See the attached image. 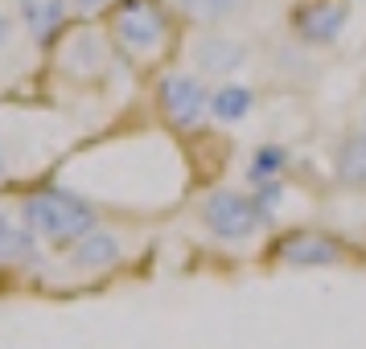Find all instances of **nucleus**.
<instances>
[{
	"label": "nucleus",
	"mask_w": 366,
	"mask_h": 349,
	"mask_svg": "<svg viewBox=\"0 0 366 349\" xmlns=\"http://www.w3.org/2000/svg\"><path fill=\"white\" fill-rule=\"evenodd\" d=\"M103 29L112 37V50L132 66H161L173 46V9L165 0H119Z\"/></svg>",
	"instance_id": "nucleus-1"
},
{
	"label": "nucleus",
	"mask_w": 366,
	"mask_h": 349,
	"mask_svg": "<svg viewBox=\"0 0 366 349\" xmlns=\"http://www.w3.org/2000/svg\"><path fill=\"white\" fill-rule=\"evenodd\" d=\"M17 214L25 218V226L50 243V247H74L86 231L99 226V210L91 206L86 198L70 193V189H58V185H46V189H34L25 193L17 206Z\"/></svg>",
	"instance_id": "nucleus-2"
},
{
	"label": "nucleus",
	"mask_w": 366,
	"mask_h": 349,
	"mask_svg": "<svg viewBox=\"0 0 366 349\" xmlns=\"http://www.w3.org/2000/svg\"><path fill=\"white\" fill-rule=\"evenodd\" d=\"M210 91L198 70H169L157 79V111L173 132H198L210 119Z\"/></svg>",
	"instance_id": "nucleus-3"
},
{
	"label": "nucleus",
	"mask_w": 366,
	"mask_h": 349,
	"mask_svg": "<svg viewBox=\"0 0 366 349\" xmlns=\"http://www.w3.org/2000/svg\"><path fill=\"white\" fill-rule=\"evenodd\" d=\"M198 218L218 243H247L259 234V226H267L255 198L243 189H210L198 206Z\"/></svg>",
	"instance_id": "nucleus-4"
},
{
	"label": "nucleus",
	"mask_w": 366,
	"mask_h": 349,
	"mask_svg": "<svg viewBox=\"0 0 366 349\" xmlns=\"http://www.w3.org/2000/svg\"><path fill=\"white\" fill-rule=\"evenodd\" d=\"M276 263L297 267V271H313V267H346L350 251L346 243L330 231H288L276 243Z\"/></svg>",
	"instance_id": "nucleus-5"
},
{
	"label": "nucleus",
	"mask_w": 366,
	"mask_h": 349,
	"mask_svg": "<svg viewBox=\"0 0 366 349\" xmlns=\"http://www.w3.org/2000/svg\"><path fill=\"white\" fill-rule=\"evenodd\" d=\"M350 25V0H297L292 34L305 46H333Z\"/></svg>",
	"instance_id": "nucleus-6"
},
{
	"label": "nucleus",
	"mask_w": 366,
	"mask_h": 349,
	"mask_svg": "<svg viewBox=\"0 0 366 349\" xmlns=\"http://www.w3.org/2000/svg\"><path fill=\"white\" fill-rule=\"evenodd\" d=\"M247 46L239 41V37H227V34H202L194 41V66H198L202 79H234L239 70L247 66Z\"/></svg>",
	"instance_id": "nucleus-7"
},
{
	"label": "nucleus",
	"mask_w": 366,
	"mask_h": 349,
	"mask_svg": "<svg viewBox=\"0 0 366 349\" xmlns=\"http://www.w3.org/2000/svg\"><path fill=\"white\" fill-rule=\"evenodd\" d=\"M17 21H21V29L29 34V41L46 50V46L62 41L74 13H70L66 0H17Z\"/></svg>",
	"instance_id": "nucleus-8"
},
{
	"label": "nucleus",
	"mask_w": 366,
	"mask_h": 349,
	"mask_svg": "<svg viewBox=\"0 0 366 349\" xmlns=\"http://www.w3.org/2000/svg\"><path fill=\"white\" fill-rule=\"evenodd\" d=\"M66 263L74 267V271H86V275H103V271H112V267L124 263V238L99 222V226L86 231L74 247H66Z\"/></svg>",
	"instance_id": "nucleus-9"
},
{
	"label": "nucleus",
	"mask_w": 366,
	"mask_h": 349,
	"mask_svg": "<svg viewBox=\"0 0 366 349\" xmlns=\"http://www.w3.org/2000/svg\"><path fill=\"white\" fill-rule=\"evenodd\" d=\"M37 238L17 210H0V271H25L37 259Z\"/></svg>",
	"instance_id": "nucleus-10"
},
{
	"label": "nucleus",
	"mask_w": 366,
	"mask_h": 349,
	"mask_svg": "<svg viewBox=\"0 0 366 349\" xmlns=\"http://www.w3.org/2000/svg\"><path fill=\"white\" fill-rule=\"evenodd\" d=\"M255 111V91L239 79H227L210 91V119L214 123H243Z\"/></svg>",
	"instance_id": "nucleus-11"
},
{
	"label": "nucleus",
	"mask_w": 366,
	"mask_h": 349,
	"mask_svg": "<svg viewBox=\"0 0 366 349\" xmlns=\"http://www.w3.org/2000/svg\"><path fill=\"white\" fill-rule=\"evenodd\" d=\"M337 181L350 189H366V132L350 136L337 148Z\"/></svg>",
	"instance_id": "nucleus-12"
},
{
	"label": "nucleus",
	"mask_w": 366,
	"mask_h": 349,
	"mask_svg": "<svg viewBox=\"0 0 366 349\" xmlns=\"http://www.w3.org/2000/svg\"><path fill=\"white\" fill-rule=\"evenodd\" d=\"M173 9L185 13L189 21H198V25H222V21H231L234 13L247 9V0H173Z\"/></svg>",
	"instance_id": "nucleus-13"
},
{
	"label": "nucleus",
	"mask_w": 366,
	"mask_h": 349,
	"mask_svg": "<svg viewBox=\"0 0 366 349\" xmlns=\"http://www.w3.org/2000/svg\"><path fill=\"white\" fill-rule=\"evenodd\" d=\"M284 168H288V152H284L280 144H259V148L251 152L247 181H251V185L276 181V177H284Z\"/></svg>",
	"instance_id": "nucleus-14"
},
{
	"label": "nucleus",
	"mask_w": 366,
	"mask_h": 349,
	"mask_svg": "<svg viewBox=\"0 0 366 349\" xmlns=\"http://www.w3.org/2000/svg\"><path fill=\"white\" fill-rule=\"evenodd\" d=\"M251 198H255V206H259L264 222H272V218L280 214L284 198H288V181H284V177H276V181H259V185H251Z\"/></svg>",
	"instance_id": "nucleus-15"
},
{
	"label": "nucleus",
	"mask_w": 366,
	"mask_h": 349,
	"mask_svg": "<svg viewBox=\"0 0 366 349\" xmlns=\"http://www.w3.org/2000/svg\"><path fill=\"white\" fill-rule=\"evenodd\" d=\"M66 4H70V13H74L79 21H91V17H107L119 0H66Z\"/></svg>",
	"instance_id": "nucleus-16"
},
{
	"label": "nucleus",
	"mask_w": 366,
	"mask_h": 349,
	"mask_svg": "<svg viewBox=\"0 0 366 349\" xmlns=\"http://www.w3.org/2000/svg\"><path fill=\"white\" fill-rule=\"evenodd\" d=\"M13 41V13L4 9V0H0V54H4V46Z\"/></svg>",
	"instance_id": "nucleus-17"
},
{
	"label": "nucleus",
	"mask_w": 366,
	"mask_h": 349,
	"mask_svg": "<svg viewBox=\"0 0 366 349\" xmlns=\"http://www.w3.org/2000/svg\"><path fill=\"white\" fill-rule=\"evenodd\" d=\"M9 181V156H4V144H0V185Z\"/></svg>",
	"instance_id": "nucleus-18"
},
{
	"label": "nucleus",
	"mask_w": 366,
	"mask_h": 349,
	"mask_svg": "<svg viewBox=\"0 0 366 349\" xmlns=\"http://www.w3.org/2000/svg\"><path fill=\"white\" fill-rule=\"evenodd\" d=\"M362 132H366V116H362Z\"/></svg>",
	"instance_id": "nucleus-19"
}]
</instances>
